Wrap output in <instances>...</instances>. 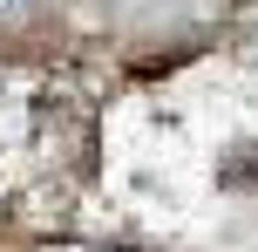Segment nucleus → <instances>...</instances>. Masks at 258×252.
<instances>
[]
</instances>
